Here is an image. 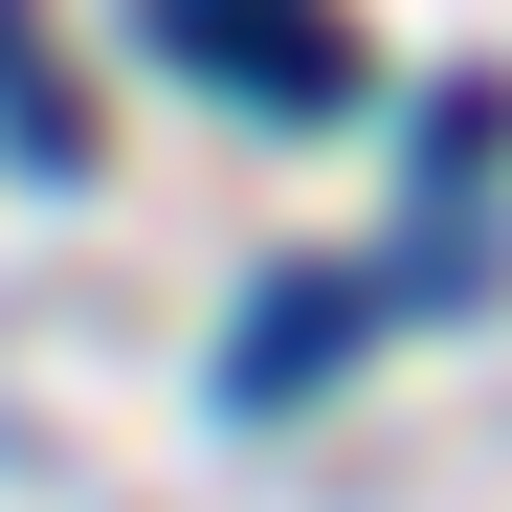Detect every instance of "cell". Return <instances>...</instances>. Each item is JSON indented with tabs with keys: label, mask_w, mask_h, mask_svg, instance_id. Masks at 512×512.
<instances>
[{
	"label": "cell",
	"mask_w": 512,
	"mask_h": 512,
	"mask_svg": "<svg viewBox=\"0 0 512 512\" xmlns=\"http://www.w3.org/2000/svg\"><path fill=\"white\" fill-rule=\"evenodd\" d=\"M156 45L245 112H357V23L334 0H156Z\"/></svg>",
	"instance_id": "1"
},
{
	"label": "cell",
	"mask_w": 512,
	"mask_h": 512,
	"mask_svg": "<svg viewBox=\"0 0 512 512\" xmlns=\"http://www.w3.org/2000/svg\"><path fill=\"white\" fill-rule=\"evenodd\" d=\"M357 334H379V290H312V268H290L268 312H245V357H223V379H245V401H312L334 357H357Z\"/></svg>",
	"instance_id": "2"
},
{
	"label": "cell",
	"mask_w": 512,
	"mask_h": 512,
	"mask_svg": "<svg viewBox=\"0 0 512 512\" xmlns=\"http://www.w3.org/2000/svg\"><path fill=\"white\" fill-rule=\"evenodd\" d=\"M0 134H23V156H67V90H45V45H23V0H0Z\"/></svg>",
	"instance_id": "3"
}]
</instances>
